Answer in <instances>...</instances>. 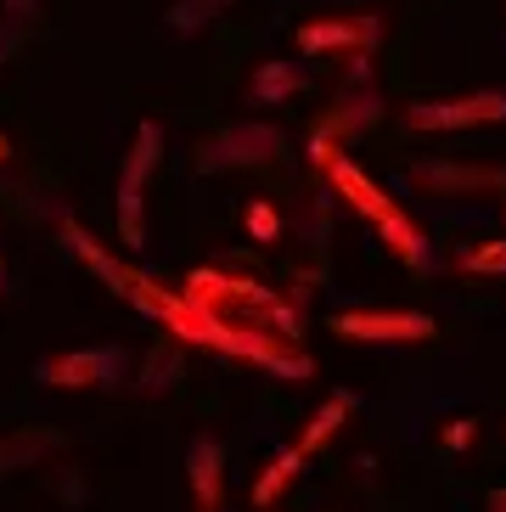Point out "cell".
Returning <instances> with one entry per match:
<instances>
[{"label":"cell","mask_w":506,"mask_h":512,"mask_svg":"<svg viewBox=\"0 0 506 512\" xmlns=\"http://www.w3.org/2000/svg\"><path fill=\"white\" fill-rule=\"evenodd\" d=\"M287 152V130L282 124H265V119H242V124H225L214 130L203 147H197V169L203 175H220V169H248V164H270Z\"/></svg>","instance_id":"cell-5"},{"label":"cell","mask_w":506,"mask_h":512,"mask_svg":"<svg viewBox=\"0 0 506 512\" xmlns=\"http://www.w3.org/2000/svg\"><path fill=\"white\" fill-rule=\"evenodd\" d=\"M158 158H164V124L141 119V124H135L130 152H124V164H119V237H124V248H141V242H147L141 192H147V181H152V169H158Z\"/></svg>","instance_id":"cell-4"},{"label":"cell","mask_w":506,"mask_h":512,"mask_svg":"<svg viewBox=\"0 0 506 512\" xmlns=\"http://www.w3.org/2000/svg\"><path fill=\"white\" fill-rule=\"evenodd\" d=\"M304 462H310V456L298 451V445H287V451L276 456V462H270L265 473H259V479H253V507H259V512L276 507V501H282V490L298 479V473H304Z\"/></svg>","instance_id":"cell-16"},{"label":"cell","mask_w":506,"mask_h":512,"mask_svg":"<svg viewBox=\"0 0 506 512\" xmlns=\"http://www.w3.org/2000/svg\"><path fill=\"white\" fill-rule=\"evenodd\" d=\"M411 181L433 197H462V192H484V186H506L501 164H417Z\"/></svg>","instance_id":"cell-12"},{"label":"cell","mask_w":506,"mask_h":512,"mask_svg":"<svg viewBox=\"0 0 506 512\" xmlns=\"http://www.w3.org/2000/svg\"><path fill=\"white\" fill-rule=\"evenodd\" d=\"M304 85H310V79H304L298 62H259V68H253V85H248V102L253 107H282L287 96H298Z\"/></svg>","instance_id":"cell-14"},{"label":"cell","mask_w":506,"mask_h":512,"mask_svg":"<svg viewBox=\"0 0 506 512\" xmlns=\"http://www.w3.org/2000/svg\"><path fill=\"white\" fill-rule=\"evenodd\" d=\"M34 12H40V0H6V17H17V23H34Z\"/></svg>","instance_id":"cell-24"},{"label":"cell","mask_w":506,"mask_h":512,"mask_svg":"<svg viewBox=\"0 0 506 512\" xmlns=\"http://www.w3.org/2000/svg\"><path fill=\"white\" fill-rule=\"evenodd\" d=\"M130 372V355L119 344H96V349H68V355H45L34 366L45 389H119Z\"/></svg>","instance_id":"cell-6"},{"label":"cell","mask_w":506,"mask_h":512,"mask_svg":"<svg viewBox=\"0 0 506 512\" xmlns=\"http://www.w3.org/2000/svg\"><path fill=\"white\" fill-rule=\"evenodd\" d=\"M23 40H29V23H17V17H0V68L23 51Z\"/></svg>","instance_id":"cell-22"},{"label":"cell","mask_w":506,"mask_h":512,"mask_svg":"<svg viewBox=\"0 0 506 512\" xmlns=\"http://www.w3.org/2000/svg\"><path fill=\"white\" fill-rule=\"evenodd\" d=\"M473 428H478L473 417H456V422L445 428V451H467V445H473Z\"/></svg>","instance_id":"cell-23"},{"label":"cell","mask_w":506,"mask_h":512,"mask_svg":"<svg viewBox=\"0 0 506 512\" xmlns=\"http://www.w3.org/2000/svg\"><path fill=\"white\" fill-rule=\"evenodd\" d=\"M164 332H175L180 344H197V349H214V355H231V361L265 366V372L282 377V383H304V377L315 372L310 355L293 349L287 338H276L270 327L220 316V310H203V304H186V299H180V310L164 321Z\"/></svg>","instance_id":"cell-1"},{"label":"cell","mask_w":506,"mask_h":512,"mask_svg":"<svg viewBox=\"0 0 506 512\" xmlns=\"http://www.w3.org/2000/svg\"><path fill=\"white\" fill-rule=\"evenodd\" d=\"M383 119V96H377V79H372V51H349V68H343V85H338V107H332L327 130L332 136H360Z\"/></svg>","instance_id":"cell-9"},{"label":"cell","mask_w":506,"mask_h":512,"mask_svg":"<svg viewBox=\"0 0 506 512\" xmlns=\"http://www.w3.org/2000/svg\"><path fill=\"white\" fill-rule=\"evenodd\" d=\"M456 271H467V276H506V237L478 242V248H462V254H456Z\"/></svg>","instance_id":"cell-18"},{"label":"cell","mask_w":506,"mask_h":512,"mask_svg":"<svg viewBox=\"0 0 506 512\" xmlns=\"http://www.w3.org/2000/svg\"><path fill=\"white\" fill-rule=\"evenodd\" d=\"M214 6H225V0H214Z\"/></svg>","instance_id":"cell-28"},{"label":"cell","mask_w":506,"mask_h":512,"mask_svg":"<svg viewBox=\"0 0 506 512\" xmlns=\"http://www.w3.org/2000/svg\"><path fill=\"white\" fill-rule=\"evenodd\" d=\"M405 124L422 136L445 130H478V124H506V91H473V96H445V102H411Z\"/></svg>","instance_id":"cell-7"},{"label":"cell","mask_w":506,"mask_h":512,"mask_svg":"<svg viewBox=\"0 0 506 512\" xmlns=\"http://www.w3.org/2000/svg\"><path fill=\"white\" fill-rule=\"evenodd\" d=\"M62 237H68V248H74L79 259H85L90 271L102 276L113 293H119L130 310H141V316H152V321H169L180 310V293H169V287H158L147 271H135V265H119V254H107L102 242L90 237L85 226H74V220H62Z\"/></svg>","instance_id":"cell-3"},{"label":"cell","mask_w":506,"mask_h":512,"mask_svg":"<svg viewBox=\"0 0 506 512\" xmlns=\"http://www.w3.org/2000/svg\"><path fill=\"white\" fill-rule=\"evenodd\" d=\"M0 287H6V271H0Z\"/></svg>","instance_id":"cell-27"},{"label":"cell","mask_w":506,"mask_h":512,"mask_svg":"<svg viewBox=\"0 0 506 512\" xmlns=\"http://www.w3.org/2000/svg\"><path fill=\"white\" fill-rule=\"evenodd\" d=\"M186 479H192L197 512H220V501H225V451H220V439H209V434L192 439V451H186Z\"/></svg>","instance_id":"cell-13"},{"label":"cell","mask_w":506,"mask_h":512,"mask_svg":"<svg viewBox=\"0 0 506 512\" xmlns=\"http://www.w3.org/2000/svg\"><path fill=\"white\" fill-rule=\"evenodd\" d=\"M349 411H355V394H349V389L327 394V400L315 406L310 428L298 434V451H304V456H315V451H321V445H327V439H332V434H338V428H343V422H349Z\"/></svg>","instance_id":"cell-15"},{"label":"cell","mask_w":506,"mask_h":512,"mask_svg":"<svg viewBox=\"0 0 506 512\" xmlns=\"http://www.w3.org/2000/svg\"><path fill=\"white\" fill-rule=\"evenodd\" d=\"M209 17H214V0H175V6H169V29L186 40V34H197Z\"/></svg>","instance_id":"cell-20"},{"label":"cell","mask_w":506,"mask_h":512,"mask_svg":"<svg viewBox=\"0 0 506 512\" xmlns=\"http://www.w3.org/2000/svg\"><path fill=\"white\" fill-rule=\"evenodd\" d=\"M180 299L186 304H203V310H248V316H265L270 304V287H259L253 276H231V271H214V265H203V271L186 276V287H180Z\"/></svg>","instance_id":"cell-10"},{"label":"cell","mask_w":506,"mask_h":512,"mask_svg":"<svg viewBox=\"0 0 506 512\" xmlns=\"http://www.w3.org/2000/svg\"><path fill=\"white\" fill-rule=\"evenodd\" d=\"M321 175L332 181V192H338L343 203H349V209L372 220L377 237H383L388 248H394V254H400L405 265H411V271H433V248H428V237H422V231L411 226V214H405L400 203H394V197L383 192V186L366 181V175H360V169L349 164V158H343V152L332 158L327 169H321Z\"/></svg>","instance_id":"cell-2"},{"label":"cell","mask_w":506,"mask_h":512,"mask_svg":"<svg viewBox=\"0 0 506 512\" xmlns=\"http://www.w3.org/2000/svg\"><path fill=\"white\" fill-rule=\"evenodd\" d=\"M484 512H506V484H501V490H490V501H484Z\"/></svg>","instance_id":"cell-25"},{"label":"cell","mask_w":506,"mask_h":512,"mask_svg":"<svg viewBox=\"0 0 506 512\" xmlns=\"http://www.w3.org/2000/svg\"><path fill=\"white\" fill-rule=\"evenodd\" d=\"M6 158H12V141H6V136H0V164H6Z\"/></svg>","instance_id":"cell-26"},{"label":"cell","mask_w":506,"mask_h":512,"mask_svg":"<svg viewBox=\"0 0 506 512\" xmlns=\"http://www.w3.org/2000/svg\"><path fill=\"white\" fill-rule=\"evenodd\" d=\"M62 434H45V428H23V434H6L0 439V479L17 473V467H34L45 451H57Z\"/></svg>","instance_id":"cell-17"},{"label":"cell","mask_w":506,"mask_h":512,"mask_svg":"<svg viewBox=\"0 0 506 512\" xmlns=\"http://www.w3.org/2000/svg\"><path fill=\"white\" fill-rule=\"evenodd\" d=\"M332 332L349 344H428L439 327L422 310H338Z\"/></svg>","instance_id":"cell-8"},{"label":"cell","mask_w":506,"mask_h":512,"mask_svg":"<svg viewBox=\"0 0 506 512\" xmlns=\"http://www.w3.org/2000/svg\"><path fill=\"white\" fill-rule=\"evenodd\" d=\"M383 40V23L372 12L360 17H321V23H304L298 29V51L304 57H327V51H372Z\"/></svg>","instance_id":"cell-11"},{"label":"cell","mask_w":506,"mask_h":512,"mask_svg":"<svg viewBox=\"0 0 506 512\" xmlns=\"http://www.w3.org/2000/svg\"><path fill=\"white\" fill-rule=\"evenodd\" d=\"M242 220H248L253 242H276V237H282V214L270 209L265 197H253V203H248V214H242Z\"/></svg>","instance_id":"cell-21"},{"label":"cell","mask_w":506,"mask_h":512,"mask_svg":"<svg viewBox=\"0 0 506 512\" xmlns=\"http://www.w3.org/2000/svg\"><path fill=\"white\" fill-rule=\"evenodd\" d=\"M175 377H180V349H164V344H158V349L147 355V366H141V389H147V394H164Z\"/></svg>","instance_id":"cell-19"}]
</instances>
